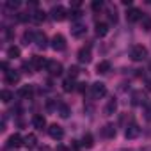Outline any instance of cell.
<instances>
[{"mask_svg": "<svg viewBox=\"0 0 151 151\" xmlns=\"http://www.w3.org/2000/svg\"><path fill=\"white\" fill-rule=\"evenodd\" d=\"M126 20H128L130 23L142 20V13H140V9H137V7H132V9H128V13H126Z\"/></svg>", "mask_w": 151, "mask_h": 151, "instance_id": "obj_11", "label": "cell"}, {"mask_svg": "<svg viewBox=\"0 0 151 151\" xmlns=\"http://www.w3.org/2000/svg\"><path fill=\"white\" fill-rule=\"evenodd\" d=\"M52 48H53L55 52H62V50H66V39H64L62 34H55V36L52 37Z\"/></svg>", "mask_w": 151, "mask_h": 151, "instance_id": "obj_3", "label": "cell"}, {"mask_svg": "<svg viewBox=\"0 0 151 151\" xmlns=\"http://www.w3.org/2000/svg\"><path fill=\"white\" fill-rule=\"evenodd\" d=\"M109 71H110V62H109V60H101V62H98V66H96V73L105 75V73H109Z\"/></svg>", "mask_w": 151, "mask_h": 151, "instance_id": "obj_20", "label": "cell"}, {"mask_svg": "<svg viewBox=\"0 0 151 151\" xmlns=\"http://www.w3.org/2000/svg\"><path fill=\"white\" fill-rule=\"evenodd\" d=\"M94 32H96L98 37H105V36L109 34V25H107V23H96Z\"/></svg>", "mask_w": 151, "mask_h": 151, "instance_id": "obj_18", "label": "cell"}, {"mask_svg": "<svg viewBox=\"0 0 151 151\" xmlns=\"http://www.w3.org/2000/svg\"><path fill=\"white\" fill-rule=\"evenodd\" d=\"M18 96H20V98H30V96H32V86H23V87H20Z\"/></svg>", "mask_w": 151, "mask_h": 151, "instance_id": "obj_21", "label": "cell"}, {"mask_svg": "<svg viewBox=\"0 0 151 151\" xmlns=\"http://www.w3.org/2000/svg\"><path fill=\"white\" fill-rule=\"evenodd\" d=\"M20 53H22V50H20L18 46H14V45L7 48V57H9V59H18Z\"/></svg>", "mask_w": 151, "mask_h": 151, "instance_id": "obj_22", "label": "cell"}, {"mask_svg": "<svg viewBox=\"0 0 151 151\" xmlns=\"http://www.w3.org/2000/svg\"><path fill=\"white\" fill-rule=\"evenodd\" d=\"M132 103H133V105H140V103H144V94H142L140 91H135V93L132 94Z\"/></svg>", "mask_w": 151, "mask_h": 151, "instance_id": "obj_25", "label": "cell"}, {"mask_svg": "<svg viewBox=\"0 0 151 151\" xmlns=\"http://www.w3.org/2000/svg\"><path fill=\"white\" fill-rule=\"evenodd\" d=\"M86 89H87V87H86V84H78V91H80V93H84Z\"/></svg>", "mask_w": 151, "mask_h": 151, "instance_id": "obj_37", "label": "cell"}, {"mask_svg": "<svg viewBox=\"0 0 151 151\" xmlns=\"http://www.w3.org/2000/svg\"><path fill=\"white\" fill-rule=\"evenodd\" d=\"M78 75H80L78 66H71V68H69V78H77Z\"/></svg>", "mask_w": 151, "mask_h": 151, "instance_id": "obj_32", "label": "cell"}, {"mask_svg": "<svg viewBox=\"0 0 151 151\" xmlns=\"http://www.w3.org/2000/svg\"><path fill=\"white\" fill-rule=\"evenodd\" d=\"M13 98H14V94H13L11 91H7V89H4L2 93H0V100H2L4 103H9Z\"/></svg>", "mask_w": 151, "mask_h": 151, "instance_id": "obj_27", "label": "cell"}, {"mask_svg": "<svg viewBox=\"0 0 151 151\" xmlns=\"http://www.w3.org/2000/svg\"><path fill=\"white\" fill-rule=\"evenodd\" d=\"M50 16H52L53 22H62V20L66 18V9H64L62 6H55V7H52Z\"/></svg>", "mask_w": 151, "mask_h": 151, "instance_id": "obj_7", "label": "cell"}, {"mask_svg": "<svg viewBox=\"0 0 151 151\" xmlns=\"http://www.w3.org/2000/svg\"><path fill=\"white\" fill-rule=\"evenodd\" d=\"M146 87H147V91H151V80H147V82H146Z\"/></svg>", "mask_w": 151, "mask_h": 151, "instance_id": "obj_39", "label": "cell"}, {"mask_svg": "<svg viewBox=\"0 0 151 151\" xmlns=\"http://www.w3.org/2000/svg\"><path fill=\"white\" fill-rule=\"evenodd\" d=\"M91 7H93V11H100L103 7V2H101V0H94V2L91 4Z\"/></svg>", "mask_w": 151, "mask_h": 151, "instance_id": "obj_33", "label": "cell"}, {"mask_svg": "<svg viewBox=\"0 0 151 151\" xmlns=\"http://www.w3.org/2000/svg\"><path fill=\"white\" fill-rule=\"evenodd\" d=\"M59 114H60V117H69L71 110H69V107L66 103H59Z\"/></svg>", "mask_w": 151, "mask_h": 151, "instance_id": "obj_28", "label": "cell"}, {"mask_svg": "<svg viewBox=\"0 0 151 151\" xmlns=\"http://www.w3.org/2000/svg\"><path fill=\"white\" fill-rule=\"evenodd\" d=\"M36 34H37V32H34V30H25V32H23V37H22L23 43H25V45L36 43Z\"/></svg>", "mask_w": 151, "mask_h": 151, "instance_id": "obj_19", "label": "cell"}, {"mask_svg": "<svg viewBox=\"0 0 151 151\" xmlns=\"http://www.w3.org/2000/svg\"><path fill=\"white\" fill-rule=\"evenodd\" d=\"M48 135H50L53 140H60V139L64 137V130H62V126H59V124H50Z\"/></svg>", "mask_w": 151, "mask_h": 151, "instance_id": "obj_8", "label": "cell"}, {"mask_svg": "<svg viewBox=\"0 0 151 151\" xmlns=\"http://www.w3.org/2000/svg\"><path fill=\"white\" fill-rule=\"evenodd\" d=\"M36 46H37L39 50H45V48L48 46V39H46V36H45L43 32H37V34H36Z\"/></svg>", "mask_w": 151, "mask_h": 151, "instance_id": "obj_14", "label": "cell"}, {"mask_svg": "<svg viewBox=\"0 0 151 151\" xmlns=\"http://www.w3.org/2000/svg\"><path fill=\"white\" fill-rule=\"evenodd\" d=\"M82 146H84V147H93V146H94V139H93L91 133H86V135H84V139H82Z\"/></svg>", "mask_w": 151, "mask_h": 151, "instance_id": "obj_26", "label": "cell"}, {"mask_svg": "<svg viewBox=\"0 0 151 151\" xmlns=\"http://www.w3.org/2000/svg\"><path fill=\"white\" fill-rule=\"evenodd\" d=\"M18 82H20V73H18V71H14V69L6 71V84L14 86V84H18Z\"/></svg>", "mask_w": 151, "mask_h": 151, "instance_id": "obj_12", "label": "cell"}, {"mask_svg": "<svg viewBox=\"0 0 151 151\" xmlns=\"http://www.w3.org/2000/svg\"><path fill=\"white\" fill-rule=\"evenodd\" d=\"M45 18H46V13H45V11H36L30 20H32L34 23H41V22H45Z\"/></svg>", "mask_w": 151, "mask_h": 151, "instance_id": "obj_23", "label": "cell"}, {"mask_svg": "<svg viewBox=\"0 0 151 151\" xmlns=\"http://www.w3.org/2000/svg\"><path fill=\"white\" fill-rule=\"evenodd\" d=\"M75 89V82H73V78H66L64 82H62V91L64 93H71Z\"/></svg>", "mask_w": 151, "mask_h": 151, "instance_id": "obj_24", "label": "cell"}, {"mask_svg": "<svg viewBox=\"0 0 151 151\" xmlns=\"http://www.w3.org/2000/svg\"><path fill=\"white\" fill-rule=\"evenodd\" d=\"M149 71H151V62H149Z\"/></svg>", "mask_w": 151, "mask_h": 151, "instance_id": "obj_40", "label": "cell"}, {"mask_svg": "<svg viewBox=\"0 0 151 151\" xmlns=\"http://www.w3.org/2000/svg\"><path fill=\"white\" fill-rule=\"evenodd\" d=\"M144 116H146V119H147V121H151V107H146V112H144Z\"/></svg>", "mask_w": 151, "mask_h": 151, "instance_id": "obj_36", "label": "cell"}, {"mask_svg": "<svg viewBox=\"0 0 151 151\" xmlns=\"http://www.w3.org/2000/svg\"><path fill=\"white\" fill-rule=\"evenodd\" d=\"M32 124H34L36 130H43V128H46V119H45V116L36 114V116L32 117Z\"/></svg>", "mask_w": 151, "mask_h": 151, "instance_id": "obj_13", "label": "cell"}, {"mask_svg": "<svg viewBox=\"0 0 151 151\" xmlns=\"http://www.w3.org/2000/svg\"><path fill=\"white\" fill-rule=\"evenodd\" d=\"M20 146H25V139L20 133H13L7 139V147H20Z\"/></svg>", "mask_w": 151, "mask_h": 151, "instance_id": "obj_9", "label": "cell"}, {"mask_svg": "<svg viewBox=\"0 0 151 151\" xmlns=\"http://www.w3.org/2000/svg\"><path fill=\"white\" fill-rule=\"evenodd\" d=\"M30 64H32V68H34V71H37V69H41V68H46V64H48V60H46V59H43V57H32V60H30Z\"/></svg>", "mask_w": 151, "mask_h": 151, "instance_id": "obj_15", "label": "cell"}, {"mask_svg": "<svg viewBox=\"0 0 151 151\" xmlns=\"http://www.w3.org/2000/svg\"><path fill=\"white\" fill-rule=\"evenodd\" d=\"M140 25H142V30L149 32V30H151V16H142Z\"/></svg>", "mask_w": 151, "mask_h": 151, "instance_id": "obj_29", "label": "cell"}, {"mask_svg": "<svg viewBox=\"0 0 151 151\" xmlns=\"http://www.w3.org/2000/svg\"><path fill=\"white\" fill-rule=\"evenodd\" d=\"M36 144H37L36 135H32V133H30V135H27V137H25V146H27V147H34Z\"/></svg>", "mask_w": 151, "mask_h": 151, "instance_id": "obj_30", "label": "cell"}, {"mask_svg": "<svg viewBox=\"0 0 151 151\" xmlns=\"http://www.w3.org/2000/svg\"><path fill=\"white\" fill-rule=\"evenodd\" d=\"M86 32H87V29H86V25L80 23V22H77V23L71 25V36H73V37H82V36H86Z\"/></svg>", "mask_w": 151, "mask_h": 151, "instance_id": "obj_10", "label": "cell"}, {"mask_svg": "<svg viewBox=\"0 0 151 151\" xmlns=\"http://www.w3.org/2000/svg\"><path fill=\"white\" fill-rule=\"evenodd\" d=\"M46 71L52 75V77H59V75L62 73V64L57 62V60H48V64H46Z\"/></svg>", "mask_w": 151, "mask_h": 151, "instance_id": "obj_6", "label": "cell"}, {"mask_svg": "<svg viewBox=\"0 0 151 151\" xmlns=\"http://www.w3.org/2000/svg\"><path fill=\"white\" fill-rule=\"evenodd\" d=\"M123 6H132V0H123Z\"/></svg>", "mask_w": 151, "mask_h": 151, "instance_id": "obj_38", "label": "cell"}, {"mask_svg": "<svg viewBox=\"0 0 151 151\" xmlns=\"http://www.w3.org/2000/svg\"><path fill=\"white\" fill-rule=\"evenodd\" d=\"M101 135H103L105 139H114V137H116V126H114V124H105V126L101 128Z\"/></svg>", "mask_w": 151, "mask_h": 151, "instance_id": "obj_16", "label": "cell"}, {"mask_svg": "<svg viewBox=\"0 0 151 151\" xmlns=\"http://www.w3.org/2000/svg\"><path fill=\"white\" fill-rule=\"evenodd\" d=\"M139 135H140V128H139L137 123H132V124L126 126V130H124V137H126L128 140H133V139H137Z\"/></svg>", "mask_w": 151, "mask_h": 151, "instance_id": "obj_4", "label": "cell"}, {"mask_svg": "<svg viewBox=\"0 0 151 151\" xmlns=\"http://www.w3.org/2000/svg\"><path fill=\"white\" fill-rule=\"evenodd\" d=\"M20 6H22L20 2H7V7H9V9H18Z\"/></svg>", "mask_w": 151, "mask_h": 151, "instance_id": "obj_35", "label": "cell"}, {"mask_svg": "<svg viewBox=\"0 0 151 151\" xmlns=\"http://www.w3.org/2000/svg\"><path fill=\"white\" fill-rule=\"evenodd\" d=\"M77 59H78V62H82V64H89L91 62V46H84V48H80L78 50V53H77Z\"/></svg>", "mask_w": 151, "mask_h": 151, "instance_id": "obj_5", "label": "cell"}, {"mask_svg": "<svg viewBox=\"0 0 151 151\" xmlns=\"http://www.w3.org/2000/svg\"><path fill=\"white\" fill-rule=\"evenodd\" d=\"M107 94V87H105V84H101V82H94L93 86H91V96L94 98V100H100V98H103Z\"/></svg>", "mask_w": 151, "mask_h": 151, "instance_id": "obj_2", "label": "cell"}, {"mask_svg": "<svg viewBox=\"0 0 151 151\" xmlns=\"http://www.w3.org/2000/svg\"><path fill=\"white\" fill-rule=\"evenodd\" d=\"M69 16H71V20H75V23H77L82 18V11L80 9H73V11H69Z\"/></svg>", "mask_w": 151, "mask_h": 151, "instance_id": "obj_31", "label": "cell"}, {"mask_svg": "<svg viewBox=\"0 0 151 151\" xmlns=\"http://www.w3.org/2000/svg\"><path fill=\"white\" fill-rule=\"evenodd\" d=\"M116 110H117V101L112 98V100H109V101H107V105H105L103 112H105V116H112Z\"/></svg>", "mask_w": 151, "mask_h": 151, "instance_id": "obj_17", "label": "cell"}, {"mask_svg": "<svg viewBox=\"0 0 151 151\" xmlns=\"http://www.w3.org/2000/svg\"><path fill=\"white\" fill-rule=\"evenodd\" d=\"M130 57H132V60H135V62L144 60V59L147 57V48L142 46V45H135V46L132 48V52H130Z\"/></svg>", "mask_w": 151, "mask_h": 151, "instance_id": "obj_1", "label": "cell"}, {"mask_svg": "<svg viewBox=\"0 0 151 151\" xmlns=\"http://www.w3.org/2000/svg\"><path fill=\"white\" fill-rule=\"evenodd\" d=\"M109 20L112 23H117V13L116 11H109Z\"/></svg>", "mask_w": 151, "mask_h": 151, "instance_id": "obj_34", "label": "cell"}]
</instances>
